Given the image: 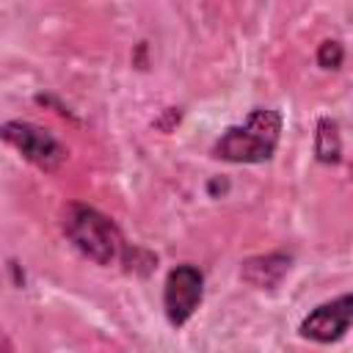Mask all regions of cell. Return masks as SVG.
Masks as SVG:
<instances>
[{"label": "cell", "instance_id": "cell-1", "mask_svg": "<svg viewBox=\"0 0 353 353\" xmlns=\"http://www.w3.org/2000/svg\"><path fill=\"white\" fill-rule=\"evenodd\" d=\"M281 135V116L273 108H254L243 124L229 127L212 146V154L229 163H265L273 157Z\"/></svg>", "mask_w": 353, "mask_h": 353}, {"label": "cell", "instance_id": "cell-8", "mask_svg": "<svg viewBox=\"0 0 353 353\" xmlns=\"http://www.w3.org/2000/svg\"><path fill=\"white\" fill-rule=\"evenodd\" d=\"M342 58H345V50H342L339 41H323L320 50H317V63L323 69H339Z\"/></svg>", "mask_w": 353, "mask_h": 353}, {"label": "cell", "instance_id": "cell-4", "mask_svg": "<svg viewBox=\"0 0 353 353\" xmlns=\"http://www.w3.org/2000/svg\"><path fill=\"white\" fill-rule=\"evenodd\" d=\"M204 295V276L196 265H176L163 284V309L174 328L185 325L199 309Z\"/></svg>", "mask_w": 353, "mask_h": 353}, {"label": "cell", "instance_id": "cell-2", "mask_svg": "<svg viewBox=\"0 0 353 353\" xmlns=\"http://www.w3.org/2000/svg\"><path fill=\"white\" fill-rule=\"evenodd\" d=\"M63 232L74 243V248L83 251L97 265H110L121 254L124 240H121L119 226L94 207L72 204L63 215Z\"/></svg>", "mask_w": 353, "mask_h": 353}, {"label": "cell", "instance_id": "cell-6", "mask_svg": "<svg viewBox=\"0 0 353 353\" xmlns=\"http://www.w3.org/2000/svg\"><path fill=\"white\" fill-rule=\"evenodd\" d=\"M290 268V256L284 254H268V256H254L243 265V279L251 281L254 287H276L281 276Z\"/></svg>", "mask_w": 353, "mask_h": 353}, {"label": "cell", "instance_id": "cell-5", "mask_svg": "<svg viewBox=\"0 0 353 353\" xmlns=\"http://www.w3.org/2000/svg\"><path fill=\"white\" fill-rule=\"evenodd\" d=\"M350 314H353V298L345 292L336 301L312 309L301 323V336L314 342H336L350 328Z\"/></svg>", "mask_w": 353, "mask_h": 353}, {"label": "cell", "instance_id": "cell-7", "mask_svg": "<svg viewBox=\"0 0 353 353\" xmlns=\"http://www.w3.org/2000/svg\"><path fill=\"white\" fill-rule=\"evenodd\" d=\"M314 154H317L320 163H339L342 141H339V127H336L334 119H320V121H317Z\"/></svg>", "mask_w": 353, "mask_h": 353}, {"label": "cell", "instance_id": "cell-3", "mask_svg": "<svg viewBox=\"0 0 353 353\" xmlns=\"http://www.w3.org/2000/svg\"><path fill=\"white\" fill-rule=\"evenodd\" d=\"M0 138L6 143H11L28 163L52 171L63 163L66 149L58 143V138H52L47 130L30 124V121H6L0 127Z\"/></svg>", "mask_w": 353, "mask_h": 353}]
</instances>
